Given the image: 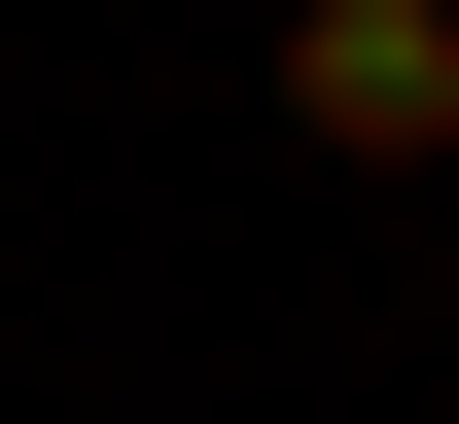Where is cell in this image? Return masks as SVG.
<instances>
[{"label":"cell","mask_w":459,"mask_h":424,"mask_svg":"<svg viewBox=\"0 0 459 424\" xmlns=\"http://www.w3.org/2000/svg\"><path fill=\"white\" fill-rule=\"evenodd\" d=\"M283 107L353 177H459V0H283Z\"/></svg>","instance_id":"obj_1"}]
</instances>
